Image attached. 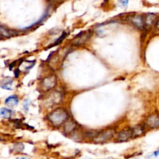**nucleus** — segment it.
Masks as SVG:
<instances>
[{"label":"nucleus","mask_w":159,"mask_h":159,"mask_svg":"<svg viewBox=\"0 0 159 159\" xmlns=\"http://www.w3.org/2000/svg\"><path fill=\"white\" fill-rule=\"evenodd\" d=\"M69 115L66 110L63 108H57L48 115V120L54 127H60L63 125L68 119Z\"/></svg>","instance_id":"1"},{"label":"nucleus","mask_w":159,"mask_h":159,"mask_svg":"<svg viewBox=\"0 0 159 159\" xmlns=\"http://www.w3.org/2000/svg\"><path fill=\"white\" fill-rule=\"evenodd\" d=\"M62 95L60 92L53 91L49 93L44 99V105L48 107H52L57 105L62 101Z\"/></svg>","instance_id":"2"},{"label":"nucleus","mask_w":159,"mask_h":159,"mask_svg":"<svg viewBox=\"0 0 159 159\" xmlns=\"http://www.w3.org/2000/svg\"><path fill=\"white\" fill-rule=\"evenodd\" d=\"M57 77L54 75H51L45 77L44 79H42L41 84H40V88L42 91L45 93L51 91L57 85Z\"/></svg>","instance_id":"3"},{"label":"nucleus","mask_w":159,"mask_h":159,"mask_svg":"<svg viewBox=\"0 0 159 159\" xmlns=\"http://www.w3.org/2000/svg\"><path fill=\"white\" fill-rule=\"evenodd\" d=\"M115 135V130L108 129L107 130L99 132L96 137L93 138V141L96 143H105L110 141Z\"/></svg>","instance_id":"4"},{"label":"nucleus","mask_w":159,"mask_h":159,"mask_svg":"<svg viewBox=\"0 0 159 159\" xmlns=\"http://www.w3.org/2000/svg\"><path fill=\"white\" fill-rule=\"evenodd\" d=\"M92 34H93L90 30L81 32L80 34L75 36V37L73 39L72 44L75 45V46H82V45L85 44L90 39Z\"/></svg>","instance_id":"5"},{"label":"nucleus","mask_w":159,"mask_h":159,"mask_svg":"<svg viewBox=\"0 0 159 159\" xmlns=\"http://www.w3.org/2000/svg\"><path fill=\"white\" fill-rule=\"evenodd\" d=\"M144 126L146 128L151 130L159 129V114L158 113H152L146 118L144 121Z\"/></svg>","instance_id":"6"},{"label":"nucleus","mask_w":159,"mask_h":159,"mask_svg":"<svg viewBox=\"0 0 159 159\" xmlns=\"http://www.w3.org/2000/svg\"><path fill=\"white\" fill-rule=\"evenodd\" d=\"M77 124L72 119H68L65 124H63V131L65 134L69 135L74 133L77 129Z\"/></svg>","instance_id":"7"},{"label":"nucleus","mask_w":159,"mask_h":159,"mask_svg":"<svg viewBox=\"0 0 159 159\" xmlns=\"http://www.w3.org/2000/svg\"><path fill=\"white\" fill-rule=\"evenodd\" d=\"M132 138L131 129H124L116 134V141L117 142H126Z\"/></svg>","instance_id":"8"},{"label":"nucleus","mask_w":159,"mask_h":159,"mask_svg":"<svg viewBox=\"0 0 159 159\" xmlns=\"http://www.w3.org/2000/svg\"><path fill=\"white\" fill-rule=\"evenodd\" d=\"M130 22L138 30H143L144 26V18L141 15H134L130 17Z\"/></svg>","instance_id":"9"},{"label":"nucleus","mask_w":159,"mask_h":159,"mask_svg":"<svg viewBox=\"0 0 159 159\" xmlns=\"http://www.w3.org/2000/svg\"><path fill=\"white\" fill-rule=\"evenodd\" d=\"M132 130V138H136L139 137L143 136L146 132V127L144 124H138L134 126L133 128H131Z\"/></svg>","instance_id":"10"},{"label":"nucleus","mask_w":159,"mask_h":159,"mask_svg":"<svg viewBox=\"0 0 159 159\" xmlns=\"http://www.w3.org/2000/svg\"><path fill=\"white\" fill-rule=\"evenodd\" d=\"M158 16L155 13H148L144 17V26L147 28L152 27L158 21Z\"/></svg>","instance_id":"11"},{"label":"nucleus","mask_w":159,"mask_h":159,"mask_svg":"<svg viewBox=\"0 0 159 159\" xmlns=\"http://www.w3.org/2000/svg\"><path fill=\"white\" fill-rule=\"evenodd\" d=\"M18 34V33L16 32L14 30H11L7 29L5 26L0 25V35L3 36L5 37H13V36Z\"/></svg>","instance_id":"12"},{"label":"nucleus","mask_w":159,"mask_h":159,"mask_svg":"<svg viewBox=\"0 0 159 159\" xmlns=\"http://www.w3.org/2000/svg\"><path fill=\"white\" fill-rule=\"evenodd\" d=\"M6 105L9 106V107H14L19 103V99L16 96H9L5 101Z\"/></svg>","instance_id":"13"},{"label":"nucleus","mask_w":159,"mask_h":159,"mask_svg":"<svg viewBox=\"0 0 159 159\" xmlns=\"http://www.w3.org/2000/svg\"><path fill=\"white\" fill-rule=\"evenodd\" d=\"M12 83V79H10V78H7L6 79L3 80L2 83V85H0V87L4 89L11 90L12 89V87H11Z\"/></svg>","instance_id":"14"},{"label":"nucleus","mask_w":159,"mask_h":159,"mask_svg":"<svg viewBox=\"0 0 159 159\" xmlns=\"http://www.w3.org/2000/svg\"><path fill=\"white\" fill-rule=\"evenodd\" d=\"M12 114V111L8 108H2L0 110V115L4 118H10Z\"/></svg>","instance_id":"15"},{"label":"nucleus","mask_w":159,"mask_h":159,"mask_svg":"<svg viewBox=\"0 0 159 159\" xmlns=\"http://www.w3.org/2000/svg\"><path fill=\"white\" fill-rule=\"evenodd\" d=\"M23 149H24V145H23V144H22V143L16 144L13 147V150L16 152H23Z\"/></svg>","instance_id":"16"},{"label":"nucleus","mask_w":159,"mask_h":159,"mask_svg":"<svg viewBox=\"0 0 159 159\" xmlns=\"http://www.w3.org/2000/svg\"><path fill=\"white\" fill-rule=\"evenodd\" d=\"M65 36H66V34H64L63 35L61 36V37H59V38L57 39V40H56L55 42H54V44L52 45V46H55V45H57V44H59V43H61L62 40H63L64 39H65Z\"/></svg>","instance_id":"17"},{"label":"nucleus","mask_w":159,"mask_h":159,"mask_svg":"<svg viewBox=\"0 0 159 159\" xmlns=\"http://www.w3.org/2000/svg\"><path fill=\"white\" fill-rule=\"evenodd\" d=\"M129 0H119V3L122 7H127Z\"/></svg>","instance_id":"18"},{"label":"nucleus","mask_w":159,"mask_h":159,"mask_svg":"<svg viewBox=\"0 0 159 159\" xmlns=\"http://www.w3.org/2000/svg\"><path fill=\"white\" fill-rule=\"evenodd\" d=\"M159 156V149L158 150L155 151V152H154L153 153L151 154L150 155H149V158H156V157H158Z\"/></svg>","instance_id":"19"},{"label":"nucleus","mask_w":159,"mask_h":159,"mask_svg":"<svg viewBox=\"0 0 159 159\" xmlns=\"http://www.w3.org/2000/svg\"><path fill=\"white\" fill-rule=\"evenodd\" d=\"M28 102H29V101L28 100H26L25 101V103L23 104V108L25 109V110H26V111H27L28 110Z\"/></svg>","instance_id":"20"},{"label":"nucleus","mask_w":159,"mask_h":159,"mask_svg":"<svg viewBox=\"0 0 159 159\" xmlns=\"http://www.w3.org/2000/svg\"><path fill=\"white\" fill-rule=\"evenodd\" d=\"M155 28H156L157 30H159V19L158 20V21L156 22V23H155Z\"/></svg>","instance_id":"21"},{"label":"nucleus","mask_w":159,"mask_h":159,"mask_svg":"<svg viewBox=\"0 0 159 159\" xmlns=\"http://www.w3.org/2000/svg\"><path fill=\"white\" fill-rule=\"evenodd\" d=\"M16 159H29V158H26V157H19V158H17Z\"/></svg>","instance_id":"22"},{"label":"nucleus","mask_w":159,"mask_h":159,"mask_svg":"<svg viewBox=\"0 0 159 159\" xmlns=\"http://www.w3.org/2000/svg\"><path fill=\"white\" fill-rule=\"evenodd\" d=\"M0 39H1V35H0Z\"/></svg>","instance_id":"23"}]
</instances>
